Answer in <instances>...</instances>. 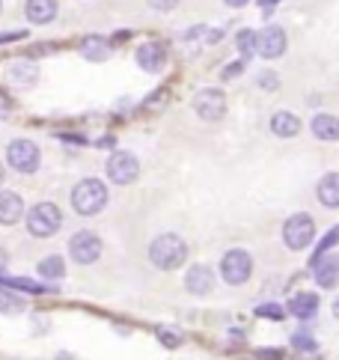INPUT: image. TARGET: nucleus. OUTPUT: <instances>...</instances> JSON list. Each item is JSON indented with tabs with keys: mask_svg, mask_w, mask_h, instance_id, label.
<instances>
[{
	"mask_svg": "<svg viewBox=\"0 0 339 360\" xmlns=\"http://www.w3.org/2000/svg\"><path fill=\"white\" fill-rule=\"evenodd\" d=\"M24 214V202L18 194H12V191H0V224L4 226H12L18 224Z\"/></svg>",
	"mask_w": 339,
	"mask_h": 360,
	"instance_id": "13",
	"label": "nucleus"
},
{
	"mask_svg": "<svg viewBox=\"0 0 339 360\" xmlns=\"http://www.w3.org/2000/svg\"><path fill=\"white\" fill-rule=\"evenodd\" d=\"M69 250L75 256V262L81 265H93L98 256H101V241L96 233H77L72 241H69Z\"/></svg>",
	"mask_w": 339,
	"mask_h": 360,
	"instance_id": "9",
	"label": "nucleus"
},
{
	"mask_svg": "<svg viewBox=\"0 0 339 360\" xmlns=\"http://www.w3.org/2000/svg\"><path fill=\"white\" fill-rule=\"evenodd\" d=\"M161 340H164L167 345H179V342H181L179 333H167V330H161Z\"/></svg>",
	"mask_w": 339,
	"mask_h": 360,
	"instance_id": "30",
	"label": "nucleus"
},
{
	"mask_svg": "<svg viewBox=\"0 0 339 360\" xmlns=\"http://www.w3.org/2000/svg\"><path fill=\"white\" fill-rule=\"evenodd\" d=\"M0 4H4V0H0Z\"/></svg>",
	"mask_w": 339,
	"mask_h": 360,
	"instance_id": "38",
	"label": "nucleus"
},
{
	"mask_svg": "<svg viewBox=\"0 0 339 360\" xmlns=\"http://www.w3.org/2000/svg\"><path fill=\"white\" fill-rule=\"evenodd\" d=\"M283 51H286V33H283V27L271 24V27H265L262 33H256V54H262L265 60H277Z\"/></svg>",
	"mask_w": 339,
	"mask_h": 360,
	"instance_id": "10",
	"label": "nucleus"
},
{
	"mask_svg": "<svg viewBox=\"0 0 339 360\" xmlns=\"http://www.w3.org/2000/svg\"><path fill=\"white\" fill-rule=\"evenodd\" d=\"M6 161L12 170H18V173H36L39 170V146L30 143V140H15L6 152Z\"/></svg>",
	"mask_w": 339,
	"mask_h": 360,
	"instance_id": "6",
	"label": "nucleus"
},
{
	"mask_svg": "<svg viewBox=\"0 0 339 360\" xmlns=\"http://www.w3.org/2000/svg\"><path fill=\"white\" fill-rule=\"evenodd\" d=\"M289 310H292V316H298V319H312V316L319 313V298H316V295L301 292V295H295V298H292Z\"/></svg>",
	"mask_w": 339,
	"mask_h": 360,
	"instance_id": "19",
	"label": "nucleus"
},
{
	"mask_svg": "<svg viewBox=\"0 0 339 360\" xmlns=\"http://www.w3.org/2000/svg\"><path fill=\"white\" fill-rule=\"evenodd\" d=\"M39 274H42L45 280H63L66 265H63L60 256H48V259H42V265H39Z\"/></svg>",
	"mask_w": 339,
	"mask_h": 360,
	"instance_id": "22",
	"label": "nucleus"
},
{
	"mask_svg": "<svg viewBox=\"0 0 339 360\" xmlns=\"http://www.w3.org/2000/svg\"><path fill=\"white\" fill-rule=\"evenodd\" d=\"M312 134H316L319 140H336L339 137L336 117H331V113H319V117L312 120Z\"/></svg>",
	"mask_w": 339,
	"mask_h": 360,
	"instance_id": "21",
	"label": "nucleus"
},
{
	"mask_svg": "<svg viewBox=\"0 0 339 360\" xmlns=\"http://www.w3.org/2000/svg\"><path fill=\"white\" fill-rule=\"evenodd\" d=\"M271 131L277 134V137H295L298 131H301V120L295 117V113H274V120H271Z\"/></svg>",
	"mask_w": 339,
	"mask_h": 360,
	"instance_id": "17",
	"label": "nucleus"
},
{
	"mask_svg": "<svg viewBox=\"0 0 339 360\" xmlns=\"http://www.w3.org/2000/svg\"><path fill=\"white\" fill-rule=\"evenodd\" d=\"M185 286L191 295H208L215 286V280H212V268H205V265H193L188 277H185Z\"/></svg>",
	"mask_w": 339,
	"mask_h": 360,
	"instance_id": "14",
	"label": "nucleus"
},
{
	"mask_svg": "<svg viewBox=\"0 0 339 360\" xmlns=\"http://www.w3.org/2000/svg\"><path fill=\"white\" fill-rule=\"evenodd\" d=\"M72 205L77 214H98L104 205H108V188H104L98 179H84V182H77L75 191H72Z\"/></svg>",
	"mask_w": 339,
	"mask_h": 360,
	"instance_id": "2",
	"label": "nucleus"
},
{
	"mask_svg": "<svg viewBox=\"0 0 339 360\" xmlns=\"http://www.w3.org/2000/svg\"><path fill=\"white\" fill-rule=\"evenodd\" d=\"M24 36V30H12V33H0V45H6V42H12V39H21Z\"/></svg>",
	"mask_w": 339,
	"mask_h": 360,
	"instance_id": "29",
	"label": "nucleus"
},
{
	"mask_svg": "<svg viewBox=\"0 0 339 360\" xmlns=\"http://www.w3.org/2000/svg\"><path fill=\"white\" fill-rule=\"evenodd\" d=\"M63 226V214L54 202H39L27 214V229L36 238H51Z\"/></svg>",
	"mask_w": 339,
	"mask_h": 360,
	"instance_id": "3",
	"label": "nucleus"
},
{
	"mask_svg": "<svg viewBox=\"0 0 339 360\" xmlns=\"http://www.w3.org/2000/svg\"><path fill=\"white\" fill-rule=\"evenodd\" d=\"M36 78H39V69L27 60H15V63H9V69H6V81L18 84V86H30Z\"/></svg>",
	"mask_w": 339,
	"mask_h": 360,
	"instance_id": "15",
	"label": "nucleus"
},
{
	"mask_svg": "<svg viewBox=\"0 0 339 360\" xmlns=\"http://www.w3.org/2000/svg\"><path fill=\"white\" fill-rule=\"evenodd\" d=\"M24 307H21V298L18 295H12V292H0V313H9V316H15L21 313Z\"/></svg>",
	"mask_w": 339,
	"mask_h": 360,
	"instance_id": "23",
	"label": "nucleus"
},
{
	"mask_svg": "<svg viewBox=\"0 0 339 360\" xmlns=\"http://www.w3.org/2000/svg\"><path fill=\"white\" fill-rule=\"evenodd\" d=\"M6 286H18V289H30V292H42V286H36V283H27V280H21V277H15V280H4Z\"/></svg>",
	"mask_w": 339,
	"mask_h": 360,
	"instance_id": "25",
	"label": "nucleus"
},
{
	"mask_svg": "<svg viewBox=\"0 0 339 360\" xmlns=\"http://www.w3.org/2000/svg\"><path fill=\"white\" fill-rule=\"evenodd\" d=\"M309 268L316 271V280L324 289H333V283H336V256H333V250H324L319 256H312Z\"/></svg>",
	"mask_w": 339,
	"mask_h": 360,
	"instance_id": "11",
	"label": "nucleus"
},
{
	"mask_svg": "<svg viewBox=\"0 0 339 360\" xmlns=\"http://www.w3.org/2000/svg\"><path fill=\"white\" fill-rule=\"evenodd\" d=\"M238 69H241V63H232V66H229V69H226V78H232V75H236V72H238Z\"/></svg>",
	"mask_w": 339,
	"mask_h": 360,
	"instance_id": "34",
	"label": "nucleus"
},
{
	"mask_svg": "<svg viewBox=\"0 0 339 360\" xmlns=\"http://www.w3.org/2000/svg\"><path fill=\"white\" fill-rule=\"evenodd\" d=\"M81 54L87 60H108L110 57V42L101 39V36H87L81 42Z\"/></svg>",
	"mask_w": 339,
	"mask_h": 360,
	"instance_id": "20",
	"label": "nucleus"
},
{
	"mask_svg": "<svg viewBox=\"0 0 339 360\" xmlns=\"http://www.w3.org/2000/svg\"><path fill=\"white\" fill-rule=\"evenodd\" d=\"M256 313H259V316H271V319H283V310H280V307H259Z\"/></svg>",
	"mask_w": 339,
	"mask_h": 360,
	"instance_id": "28",
	"label": "nucleus"
},
{
	"mask_svg": "<svg viewBox=\"0 0 339 360\" xmlns=\"http://www.w3.org/2000/svg\"><path fill=\"white\" fill-rule=\"evenodd\" d=\"M312 236H316V226H312V221L307 214H292L283 226V241L289 250H304L312 241Z\"/></svg>",
	"mask_w": 339,
	"mask_h": 360,
	"instance_id": "4",
	"label": "nucleus"
},
{
	"mask_svg": "<svg viewBox=\"0 0 339 360\" xmlns=\"http://www.w3.org/2000/svg\"><path fill=\"white\" fill-rule=\"evenodd\" d=\"M259 84H262V86H268V89H277V75L262 72V75H259Z\"/></svg>",
	"mask_w": 339,
	"mask_h": 360,
	"instance_id": "26",
	"label": "nucleus"
},
{
	"mask_svg": "<svg viewBox=\"0 0 339 360\" xmlns=\"http://www.w3.org/2000/svg\"><path fill=\"white\" fill-rule=\"evenodd\" d=\"M0 268H6V253L0 250Z\"/></svg>",
	"mask_w": 339,
	"mask_h": 360,
	"instance_id": "35",
	"label": "nucleus"
},
{
	"mask_svg": "<svg viewBox=\"0 0 339 360\" xmlns=\"http://www.w3.org/2000/svg\"><path fill=\"white\" fill-rule=\"evenodd\" d=\"M185 256H188L185 241H181L179 236H173V233L155 238L152 248H149V259H152L155 268H161V271H173V268H179L181 262H185Z\"/></svg>",
	"mask_w": 339,
	"mask_h": 360,
	"instance_id": "1",
	"label": "nucleus"
},
{
	"mask_svg": "<svg viewBox=\"0 0 339 360\" xmlns=\"http://www.w3.org/2000/svg\"><path fill=\"white\" fill-rule=\"evenodd\" d=\"M277 4V0H262V9H268V6H274Z\"/></svg>",
	"mask_w": 339,
	"mask_h": 360,
	"instance_id": "36",
	"label": "nucleus"
},
{
	"mask_svg": "<svg viewBox=\"0 0 339 360\" xmlns=\"http://www.w3.org/2000/svg\"><path fill=\"white\" fill-rule=\"evenodd\" d=\"M295 345H301V349H307V352H316V345H312L307 337H295Z\"/></svg>",
	"mask_w": 339,
	"mask_h": 360,
	"instance_id": "31",
	"label": "nucleus"
},
{
	"mask_svg": "<svg viewBox=\"0 0 339 360\" xmlns=\"http://www.w3.org/2000/svg\"><path fill=\"white\" fill-rule=\"evenodd\" d=\"M224 4H226V6H236V9H238V6H244V4H250V0H224Z\"/></svg>",
	"mask_w": 339,
	"mask_h": 360,
	"instance_id": "33",
	"label": "nucleus"
},
{
	"mask_svg": "<svg viewBox=\"0 0 339 360\" xmlns=\"http://www.w3.org/2000/svg\"><path fill=\"white\" fill-rule=\"evenodd\" d=\"M319 200L324 202V209H339V176L328 173L319 185Z\"/></svg>",
	"mask_w": 339,
	"mask_h": 360,
	"instance_id": "18",
	"label": "nucleus"
},
{
	"mask_svg": "<svg viewBox=\"0 0 339 360\" xmlns=\"http://www.w3.org/2000/svg\"><path fill=\"white\" fill-rule=\"evenodd\" d=\"M6 113H9V98H6L4 93H0V120H4Z\"/></svg>",
	"mask_w": 339,
	"mask_h": 360,
	"instance_id": "32",
	"label": "nucleus"
},
{
	"mask_svg": "<svg viewBox=\"0 0 339 360\" xmlns=\"http://www.w3.org/2000/svg\"><path fill=\"white\" fill-rule=\"evenodd\" d=\"M0 185H4V164H0Z\"/></svg>",
	"mask_w": 339,
	"mask_h": 360,
	"instance_id": "37",
	"label": "nucleus"
},
{
	"mask_svg": "<svg viewBox=\"0 0 339 360\" xmlns=\"http://www.w3.org/2000/svg\"><path fill=\"white\" fill-rule=\"evenodd\" d=\"M137 63L146 72H161L164 69V63H167V51L161 42H146V45H140L137 48Z\"/></svg>",
	"mask_w": 339,
	"mask_h": 360,
	"instance_id": "12",
	"label": "nucleus"
},
{
	"mask_svg": "<svg viewBox=\"0 0 339 360\" xmlns=\"http://www.w3.org/2000/svg\"><path fill=\"white\" fill-rule=\"evenodd\" d=\"M27 18L33 24H48L57 18V0H27Z\"/></svg>",
	"mask_w": 339,
	"mask_h": 360,
	"instance_id": "16",
	"label": "nucleus"
},
{
	"mask_svg": "<svg viewBox=\"0 0 339 360\" xmlns=\"http://www.w3.org/2000/svg\"><path fill=\"white\" fill-rule=\"evenodd\" d=\"M193 110H197L200 120L217 122L226 113V98L220 89H203V93H197V98H193Z\"/></svg>",
	"mask_w": 339,
	"mask_h": 360,
	"instance_id": "7",
	"label": "nucleus"
},
{
	"mask_svg": "<svg viewBox=\"0 0 339 360\" xmlns=\"http://www.w3.org/2000/svg\"><path fill=\"white\" fill-rule=\"evenodd\" d=\"M140 173V164L132 152H113L108 158V176L113 179L116 185H132Z\"/></svg>",
	"mask_w": 339,
	"mask_h": 360,
	"instance_id": "8",
	"label": "nucleus"
},
{
	"mask_svg": "<svg viewBox=\"0 0 339 360\" xmlns=\"http://www.w3.org/2000/svg\"><path fill=\"white\" fill-rule=\"evenodd\" d=\"M176 4H179V0H149V6H152V9H161V12L173 9Z\"/></svg>",
	"mask_w": 339,
	"mask_h": 360,
	"instance_id": "27",
	"label": "nucleus"
},
{
	"mask_svg": "<svg viewBox=\"0 0 339 360\" xmlns=\"http://www.w3.org/2000/svg\"><path fill=\"white\" fill-rule=\"evenodd\" d=\"M238 51L244 54V60L250 54H256V33L253 30H241L238 33Z\"/></svg>",
	"mask_w": 339,
	"mask_h": 360,
	"instance_id": "24",
	"label": "nucleus"
},
{
	"mask_svg": "<svg viewBox=\"0 0 339 360\" xmlns=\"http://www.w3.org/2000/svg\"><path fill=\"white\" fill-rule=\"evenodd\" d=\"M250 271H253V259H250L247 250H229L224 256V265H220V274H224V280L229 283V286H241V283H247Z\"/></svg>",
	"mask_w": 339,
	"mask_h": 360,
	"instance_id": "5",
	"label": "nucleus"
}]
</instances>
